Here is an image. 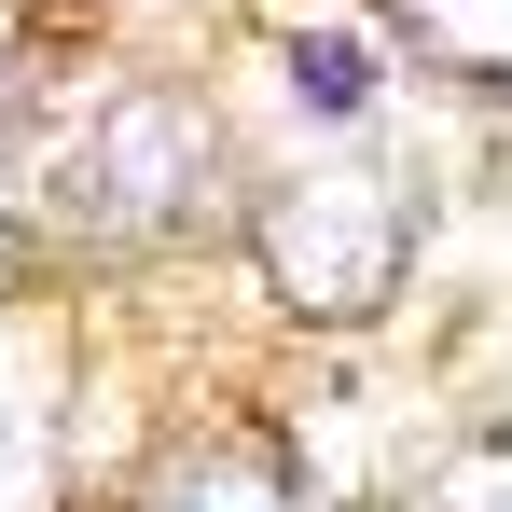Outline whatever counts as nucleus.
Instances as JSON below:
<instances>
[{"mask_svg":"<svg viewBox=\"0 0 512 512\" xmlns=\"http://www.w3.org/2000/svg\"><path fill=\"white\" fill-rule=\"evenodd\" d=\"M263 263L305 319H374L416 263V180L388 167H305L263 194Z\"/></svg>","mask_w":512,"mask_h":512,"instance_id":"1","label":"nucleus"},{"mask_svg":"<svg viewBox=\"0 0 512 512\" xmlns=\"http://www.w3.org/2000/svg\"><path fill=\"white\" fill-rule=\"evenodd\" d=\"M70 180H84V208L111 222V236H180V222L208 208V111L167 97V84H125L84 125Z\"/></svg>","mask_w":512,"mask_h":512,"instance_id":"2","label":"nucleus"},{"mask_svg":"<svg viewBox=\"0 0 512 512\" xmlns=\"http://www.w3.org/2000/svg\"><path fill=\"white\" fill-rule=\"evenodd\" d=\"M402 28L443 70H512V0H402Z\"/></svg>","mask_w":512,"mask_h":512,"instance_id":"3","label":"nucleus"},{"mask_svg":"<svg viewBox=\"0 0 512 512\" xmlns=\"http://www.w3.org/2000/svg\"><path fill=\"white\" fill-rule=\"evenodd\" d=\"M56 499V416L0 388V512H42Z\"/></svg>","mask_w":512,"mask_h":512,"instance_id":"4","label":"nucleus"},{"mask_svg":"<svg viewBox=\"0 0 512 512\" xmlns=\"http://www.w3.org/2000/svg\"><path fill=\"white\" fill-rule=\"evenodd\" d=\"M291 97L319 111V125H360L374 84H360V42H291Z\"/></svg>","mask_w":512,"mask_h":512,"instance_id":"5","label":"nucleus"},{"mask_svg":"<svg viewBox=\"0 0 512 512\" xmlns=\"http://www.w3.org/2000/svg\"><path fill=\"white\" fill-rule=\"evenodd\" d=\"M167 512H305V499H291V485H277L263 457H222V471H194Z\"/></svg>","mask_w":512,"mask_h":512,"instance_id":"6","label":"nucleus"},{"mask_svg":"<svg viewBox=\"0 0 512 512\" xmlns=\"http://www.w3.org/2000/svg\"><path fill=\"white\" fill-rule=\"evenodd\" d=\"M429 512H512V443H499V457H471V471H457Z\"/></svg>","mask_w":512,"mask_h":512,"instance_id":"7","label":"nucleus"},{"mask_svg":"<svg viewBox=\"0 0 512 512\" xmlns=\"http://www.w3.org/2000/svg\"><path fill=\"white\" fill-rule=\"evenodd\" d=\"M14 250H28V236H14V194H0V291H14Z\"/></svg>","mask_w":512,"mask_h":512,"instance_id":"8","label":"nucleus"}]
</instances>
